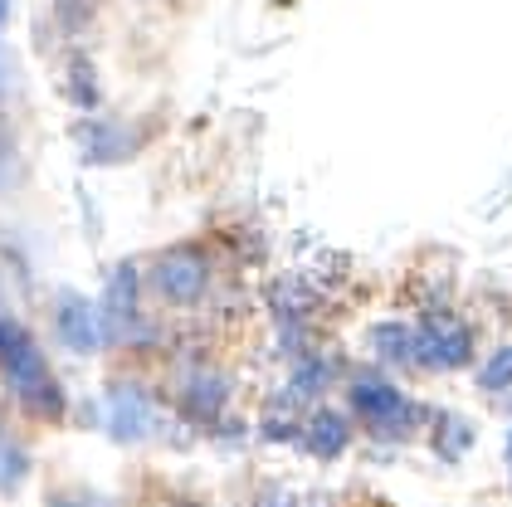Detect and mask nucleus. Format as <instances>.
<instances>
[{
  "label": "nucleus",
  "mask_w": 512,
  "mask_h": 507,
  "mask_svg": "<svg viewBox=\"0 0 512 507\" xmlns=\"http://www.w3.org/2000/svg\"><path fill=\"white\" fill-rule=\"evenodd\" d=\"M83 142H88V156H93V161H118V156L137 152V142H132L122 127H93V132H83Z\"/></svg>",
  "instance_id": "9d476101"
},
{
  "label": "nucleus",
  "mask_w": 512,
  "mask_h": 507,
  "mask_svg": "<svg viewBox=\"0 0 512 507\" xmlns=\"http://www.w3.org/2000/svg\"><path fill=\"white\" fill-rule=\"evenodd\" d=\"M59 337H64L74 351L103 347V322H98L93 303H83V298H74V293H69V298L59 303Z\"/></svg>",
  "instance_id": "39448f33"
},
{
  "label": "nucleus",
  "mask_w": 512,
  "mask_h": 507,
  "mask_svg": "<svg viewBox=\"0 0 512 507\" xmlns=\"http://www.w3.org/2000/svg\"><path fill=\"white\" fill-rule=\"evenodd\" d=\"M0 371L15 390V400L40 415V420H59L64 415V390L54 381L44 351L35 347V337L15 322V317H0Z\"/></svg>",
  "instance_id": "f257e3e1"
},
{
  "label": "nucleus",
  "mask_w": 512,
  "mask_h": 507,
  "mask_svg": "<svg viewBox=\"0 0 512 507\" xmlns=\"http://www.w3.org/2000/svg\"><path fill=\"white\" fill-rule=\"evenodd\" d=\"M508 454H512V439H508Z\"/></svg>",
  "instance_id": "4468645a"
},
{
  "label": "nucleus",
  "mask_w": 512,
  "mask_h": 507,
  "mask_svg": "<svg viewBox=\"0 0 512 507\" xmlns=\"http://www.w3.org/2000/svg\"><path fill=\"white\" fill-rule=\"evenodd\" d=\"M415 337H420V361H425V366H439V371H454V366H464L473 356L469 327H459V322H449V317H434L430 327H420Z\"/></svg>",
  "instance_id": "20e7f679"
},
{
  "label": "nucleus",
  "mask_w": 512,
  "mask_h": 507,
  "mask_svg": "<svg viewBox=\"0 0 512 507\" xmlns=\"http://www.w3.org/2000/svg\"><path fill=\"white\" fill-rule=\"evenodd\" d=\"M5 10H10V0H0V25H5Z\"/></svg>",
  "instance_id": "ddd939ff"
},
{
  "label": "nucleus",
  "mask_w": 512,
  "mask_h": 507,
  "mask_svg": "<svg viewBox=\"0 0 512 507\" xmlns=\"http://www.w3.org/2000/svg\"><path fill=\"white\" fill-rule=\"evenodd\" d=\"M74 93H79V103L83 108H93V103H98V88H93V83H88V64H74Z\"/></svg>",
  "instance_id": "f8f14e48"
},
{
  "label": "nucleus",
  "mask_w": 512,
  "mask_h": 507,
  "mask_svg": "<svg viewBox=\"0 0 512 507\" xmlns=\"http://www.w3.org/2000/svg\"><path fill=\"white\" fill-rule=\"evenodd\" d=\"M371 337H376V351H381L386 361H420V337H415V327L386 322V327H376Z\"/></svg>",
  "instance_id": "6e6552de"
},
{
  "label": "nucleus",
  "mask_w": 512,
  "mask_h": 507,
  "mask_svg": "<svg viewBox=\"0 0 512 507\" xmlns=\"http://www.w3.org/2000/svg\"><path fill=\"white\" fill-rule=\"evenodd\" d=\"M347 439H352V429H347L342 415H332V410L313 415V420H308V434H303L308 454H317V459H337V454L347 449Z\"/></svg>",
  "instance_id": "423d86ee"
},
{
  "label": "nucleus",
  "mask_w": 512,
  "mask_h": 507,
  "mask_svg": "<svg viewBox=\"0 0 512 507\" xmlns=\"http://www.w3.org/2000/svg\"><path fill=\"white\" fill-rule=\"evenodd\" d=\"M132 303H137V273H132V269H118V273H113V283H108V303H103V312H108V332L127 337V317H132Z\"/></svg>",
  "instance_id": "0eeeda50"
},
{
  "label": "nucleus",
  "mask_w": 512,
  "mask_h": 507,
  "mask_svg": "<svg viewBox=\"0 0 512 507\" xmlns=\"http://www.w3.org/2000/svg\"><path fill=\"white\" fill-rule=\"evenodd\" d=\"M205 283H210V264L200 259L196 249H176L152 269V288L161 298H171V303H196L205 293Z\"/></svg>",
  "instance_id": "f03ea898"
},
{
  "label": "nucleus",
  "mask_w": 512,
  "mask_h": 507,
  "mask_svg": "<svg viewBox=\"0 0 512 507\" xmlns=\"http://www.w3.org/2000/svg\"><path fill=\"white\" fill-rule=\"evenodd\" d=\"M352 405H356V415H366L376 429H410V415H415V405H410L391 381H376V376L356 381Z\"/></svg>",
  "instance_id": "7ed1b4c3"
},
{
  "label": "nucleus",
  "mask_w": 512,
  "mask_h": 507,
  "mask_svg": "<svg viewBox=\"0 0 512 507\" xmlns=\"http://www.w3.org/2000/svg\"><path fill=\"white\" fill-rule=\"evenodd\" d=\"M478 386L483 390H508L512 386V347H503V351H493V356H488V366H483Z\"/></svg>",
  "instance_id": "9b49d317"
},
{
  "label": "nucleus",
  "mask_w": 512,
  "mask_h": 507,
  "mask_svg": "<svg viewBox=\"0 0 512 507\" xmlns=\"http://www.w3.org/2000/svg\"><path fill=\"white\" fill-rule=\"evenodd\" d=\"M25 473H30V459H25V449L15 444V434L0 425V493H10V488H20L25 483Z\"/></svg>",
  "instance_id": "1a4fd4ad"
}]
</instances>
